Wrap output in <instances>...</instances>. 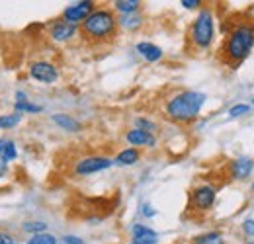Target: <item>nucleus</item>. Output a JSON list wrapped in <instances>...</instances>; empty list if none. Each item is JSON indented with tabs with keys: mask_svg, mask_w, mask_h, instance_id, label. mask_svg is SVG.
I'll return each mask as SVG.
<instances>
[{
	"mask_svg": "<svg viewBox=\"0 0 254 244\" xmlns=\"http://www.w3.org/2000/svg\"><path fill=\"white\" fill-rule=\"evenodd\" d=\"M6 172H8V162L0 160V178H2V176H6Z\"/></svg>",
	"mask_w": 254,
	"mask_h": 244,
	"instance_id": "obj_31",
	"label": "nucleus"
},
{
	"mask_svg": "<svg viewBox=\"0 0 254 244\" xmlns=\"http://www.w3.org/2000/svg\"><path fill=\"white\" fill-rule=\"evenodd\" d=\"M28 244H57V239L49 233H39V235H32Z\"/></svg>",
	"mask_w": 254,
	"mask_h": 244,
	"instance_id": "obj_22",
	"label": "nucleus"
},
{
	"mask_svg": "<svg viewBox=\"0 0 254 244\" xmlns=\"http://www.w3.org/2000/svg\"><path fill=\"white\" fill-rule=\"evenodd\" d=\"M203 104H205L203 92L182 90L174 94L172 98H168V102L164 106V114L168 120L176 123H190L199 116Z\"/></svg>",
	"mask_w": 254,
	"mask_h": 244,
	"instance_id": "obj_1",
	"label": "nucleus"
},
{
	"mask_svg": "<svg viewBox=\"0 0 254 244\" xmlns=\"http://www.w3.org/2000/svg\"><path fill=\"white\" fill-rule=\"evenodd\" d=\"M135 129H141V131L153 133V131L157 129V125L151 122V120H147V118H137V120H135Z\"/></svg>",
	"mask_w": 254,
	"mask_h": 244,
	"instance_id": "obj_24",
	"label": "nucleus"
},
{
	"mask_svg": "<svg viewBox=\"0 0 254 244\" xmlns=\"http://www.w3.org/2000/svg\"><path fill=\"white\" fill-rule=\"evenodd\" d=\"M114 8L122 16H129V14H137L139 12L141 2L139 0H118V2H114Z\"/></svg>",
	"mask_w": 254,
	"mask_h": 244,
	"instance_id": "obj_17",
	"label": "nucleus"
},
{
	"mask_svg": "<svg viewBox=\"0 0 254 244\" xmlns=\"http://www.w3.org/2000/svg\"><path fill=\"white\" fill-rule=\"evenodd\" d=\"M0 244H16L14 237L8 235V233H0Z\"/></svg>",
	"mask_w": 254,
	"mask_h": 244,
	"instance_id": "obj_29",
	"label": "nucleus"
},
{
	"mask_svg": "<svg viewBox=\"0 0 254 244\" xmlns=\"http://www.w3.org/2000/svg\"><path fill=\"white\" fill-rule=\"evenodd\" d=\"M45 229H47V225H45L43 221H28V223L24 225V231H26V233H33V235L45 233Z\"/></svg>",
	"mask_w": 254,
	"mask_h": 244,
	"instance_id": "obj_23",
	"label": "nucleus"
},
{
	"mask_svg": "<svg viewBox=\"0 0 254 244\" xmlns=\"http://www.w3.org/2000/svg\"><path fill=\"white\" fill-rule=\"evenodd\" d=\"M131 244H135V243H131Z\"/></svg>",
	"mask_w": 254,
	"mask_h": 244,
	"instance_id": "obj_33",
	"label": "nucleus"
},
{
	"mask_svg": "<svg viewBox=\"0 0 254 244\" xmlns=\"http://www.w3.org/2000/svg\"><path fill=\"white\" fill-rule=\"evenodd\" d=\"M243 231H245L247 235L254 237V219H247V221L243 223Z\"/></svg>",
	"mask_w": 254,
	"mask_h": 244,
	"instance_id": "obj_27",
	"label": "nucleus"
},
{
	"mask_svg": "<svg viewBox=\"0 0 254 244\" xmlns=\"http://www.w3.org/2000/svg\"><path fill=\"white\" fill-rule=\"evenodd\" d=\"M118 24L127 28V30H135V28H139V26L143 24V20H141V16H137V14H129V16L118 18Z\"/></svg>",
	"mask_w": 254,
	"mask_h": 244,
	"instance_id": "obj_20",
	"label": "nucleus"
},
{
	"mask_svg": "<svg viewBox=\"0 0 254 244\" xmlns=\"http://www.w3.org/2000/svg\"><path fill=\"white\" fill-rule=\"evenodd\" d=\"M249 112H251V106L249 104H237V106H233L229 110V118H241V116H245Z\"/></svg>",
	"mask_w": 254,
	"mask_h": 244,
	"instance_id": "obj_25",
	"label": "nucleus"
},
{
	"mask_svg": "<svg viewBox=\"0 0 254 244\" xmlns=\"http://www.w3.org/2000/svg\"><path fill=\"white\" fill-rule=\"evenodd\" d=\"M94 12V2L92 0H84V2H74L72 6H68L63 12V20L76 26V24H82L90 14Z\"/></svg>",
	"mask_w": 254,
	"mask_h": 244,
	"instance_id": "obj_7",
	"label": "nucleus"
},
{
	"mask_svg": "<svg viewBox=\"0 0 254 244\" xmlns=\"http://www.w3.org/2000/svg\"><path fill=\"white\" fill-rule=\"evenodd\" d=\"M253 191H254V183H253Z\"/></svg>",
	"mask_w": 254,
	"mask_h": 244,
	"instance_id": "obj_32",
	"label": "nucleus"
},
{
	"mask_svg": "<svg viewBox=\"0 0 254 244\" xmlns=\"http://www.w3.org/2000/svg\"><path fill=\"white\" fill-rule=\"evenodd\" d=\"M253 104H254V100H253Z\"/></svg>",
	"mask_w": 254,
	"mask_h": 244,
	"instance_id": "obj_34",
	"label": "nucleus"
},
{
	"mask_svg": "<svg viewBox=\"0 0 254 244\" xmlns=\"http://www.w3.org/2000/svg\"><path fill=\"white\" fill-rule=\"evenodd\" d=\"M180 4H182L184 8H188V10H193V8H199L201 2H199V0H182Z\"/></svg>",
	"mask_w": 254,
	"mask_h": 244,
	"instance_id": "obj_28",
	"label": "nucleus"
},
{
	"mask_svg": "<svg viewBox=\"0 0 254 244\" xmlns=\"http://www.w3.org/2000/svg\"><path fill=\"white\" fill-rule=\"evenodd\" d=\"M133 239L135 244H157L159 243V235L145 227V225H133Z\"/></svg>",
	"mask_w": 254,
	"mask_h": 244,
	"instance_id": "obj_12",
	"label": "nucleus"
},
{
	"mask_svg": "<svg viewBox=\"0 0 254 244\" xmlns=\"http://www.w3.org/2000/svg\"><path fill=\"white\" fill-rule=\"evenodd\" d=\"M59 244H84V243H82V239H78L74 235H66V237H63L59 241Z\"/></svg>",
	"mask_w": 254,
	"mask_h": 244,
	"instance_id": "obj_26",
	"label": "nucleus"
},
{
	"mask_svg": "<svg viewBox=\"0 0 254 244\" xmlns=\"http://www.w3.org/2000/svg\"><path fill=\"white\" fill-rule=\"evenodd\" d=\"M139 158H141V153H139V149H133V147H129V149H126V151L118 153V156L114 158V162H116V164H120V166H131V164L139 162Z\"/></svg>",
	"mask_w": 254,
	"mask_h": 244,
	"instance_id": "obj_15",
	"label": "nucleus"
},
{
	"mask_svg": "<svg viewBox=\"0 0 254 244\" xmlns=\"http://www.w3.org/2000/svg\"><path fill=\"white\" fill-rule=\"evenodd\" d=\"M137 53L149 62H157L162 57V49L155 43H149V41H141L137 43Z\"/></svg>",
	"mask_w": 254,
	"mask_h": 244,
	"instance_id": "obj_13",
	"label": "nucleus"
},
{
	"mask_svg": "<svg viewBox=\"0 0 254 244\" xmlns=\"http://www.w3.org/2000/svg\"><path fill=\"white\" fill-rule=\"evenodd\" d=\"M74 35H76V26L64 22L63 18H61V20H55V22L49 26V37H51L53 41L64 43V41H70Z\"/></svg>",
	"mask_w": 254,
	"mask_h": 244,
	"instance_id": "obj_9",
	"label": "nucleus"
},
{
	"mask_svg": "<svg viewBox=\"0 0 254 244\" xmlns=\"http://www.w3.org/2000/svg\"><path fill=\"white\" fill-rule=\"evenodd\" d=\"M215 37V22H213V12L209 8H203L197 18L193 20L190 28V41L195 49H207L213 43Z\"/></svg>",
	"mask_w": 254,
	"mask_h": 244,
	"instance_id": "obj_4",
	"label": "nucleus"
},
{
	"mask_svg": "<svg viewBox=\"0 0 254 244\" xmlns=\"http://www.w3.org/2000/svg\"><path fill=\"white\" fill-rule=\"evenodd\" d=\"M253 168H254V160L247 158V156L235 158V160L231 162V174H233V178H235V180H243V178L251 176Z\"/></svg>",
	"mask_w": 254,
	"mask_h": 244,
	"instance_id": "obj_11",
	"label": "nucleus"
},
{
	"mask_svg": "<svg viewBox=\"0 0 254 244\" xmlns=\"http://www.w3.org/2000/svg\"><path fill=\"white\" fill-rule=\"evenodd\" d=\"M215 197H217V187H213L209 183L197 185L191 191V209H195V211H209L213 207V203H215Z\"/></svg>",
	"mask_w": 254,
	"mask_h": 244,
	"instance_id": "obj_5",
	"label": "nucleus"
},
{
	"mask_svg": "<svg viewBox=\"0 0 254 244\" xmlns=\"http://www.w3.org/2000/svg\"><path fill=\"white\" fill-rule=\"evenodd\" d=\"M18 156V149H16V143L12 139H0V160L4 162H10Z\"/></svg>",
	"mask_w": 254,
	"mask_h": 244,
	"instance_id": "obj_16",
	"label": "nucleus"
},
{
	"mask_svg": "<svg viewBox=\"0 0 254 244\" xmlns=\"http://www.w3.org/2000/svg\"><path fill=\"white\" fill-rule=\"evenodd\" d=\"M51 120H53V123H57L61 129H64V131H72V133L80 131V122L74 120V118L68 116V114H55Z\"/></svg>",
	"mask_w": 254,
	"mask_h": 244,
	"instance_id": "obj_14",
	"label": "nucleus"
},
{
	"mask_svg": "<svg viewBox=\"0 0 254 244\" xmlns=\"http://www.w3.org/2000/svg\"><path fill=\"white\" fill-rule=\"evenodd\" d=\"M14 110L20 114H39L43 108L41 106H37V104H30L28 100H22V102H16V106H14Z\"/></svg>",
	"mask_w": 254,
	"mask_h": 244,
	"instance_id": "obj_21",
	"label": "nucleus"
},
{
	"mask_svg": "<svg viewBox=\"0 0 254 244\" xmlns=\"http://www.w3.org/2000/svg\"><path fill=\"white\" fill-rule=\"evenodd\" d=\"M126 141L129 145H133V149H137V147H155V143H157L153 133H147V131H141V129L127 131Z\"/></svg>",
	"mask_w": 254,
	"mask_h": 244,
	"instance_id": "obj_10",
	"label": "nucleus"
},
{
	"mask_svg": "<svg viewBox=\"0 0 254 244\" xmlns=\"http://www.w3.org/2000/svg\"><path fill=\"white\" fill-rule=\"evenodd\" d=\"M191 244H225V239H223L221 233H217V231H211V233H205V235H199V237H195Z\"/></svg>",
	"mask_w": 254,
	"mask_h": 244,
	"instance_id": "obj_18",
	"label": "nucleus"
},
{
	"mask_svg": "<svg viewBox=\"0 0 254 244\" xmlns=\"http://www.w3.org/2000/svg\"><path fill=\"white\" fill-rule=\"evenodd\" d=\"M141 213L145 215V217H149V219H151V217H155V215H157V211H155V209H153L149 203H145V205H143V209H141Z\"/></svg>",
	"mask_w": 254,
	"mask_h": 244,
	"instance_id": "obj_30",
	"label": "nucleus"
},
{
	"mask_svg": "<svg viewBox=\"0 0 254 244\" xmlns=\"http://www.w3.org/2000/svg\"><path fill=\"white\" fill-rule=\"evenodd\" d=\"M80 31L88 41L102 43L116 37L118 18L110 8H94V12L80 24Z\"/></svg>",
	"mask_w": 254,
	"mask_h": 244,
	"instance_id": "obj_3",
	"label": "nucleus"
},
{
	"mask_svg": "<svg viewBox=\"0 0 254 244\" xmlns=\"http://www.w3.org/2000/svg\"><path fill=\"white\" fill-rule=\"evenodd\" d=\"M112 164H114V160L108 156H84L74 164V174L76 176H90V174L110 168Z\"/></svg>",
	"mask_w": 254,
	"mask_h": 244,
	"instance_id": "obj_6",
	"label": "nucleus"
},
{
	"mask_svg": "<svg viewBox=\"0 0 254 244\" xmlns=\"http://www.w3.org/2000/svg\"><path fill=\"white\" fill-rule=\"evenodd\" d=\"M20 122H22V114H18V112L4 114V116H0V129H12V127H16Z\"/></svg>",
	"mask_w": 254,
	"mask_h": 244,
	"instance_id": "obj_19",
	"label": "nucleus"
},
{
	"mask_svg": "<svg viewBox=\"0 0 254 244\" xmlns=\"http://www.w3.org/2000/svg\"><path fill=\"white\" fill-rule=\"evenodd\" d=\"M254 47V24L241 22L229 31L225 43H223V59L227 64H237L245 61Z\"/></svg>",
	"mask_w": 254,
	"mask_h": 244,
	"instance_id": "obj_2",
	"label": "nucleus"
},
{
	"mask_svg": "<svg viewBox=\"0 0 254 244\" xmlns=\"http://www.w3.org/2000/svg\"><path fill=\"white\" fill-rule=\"evenodd\" d=\"M30 76L35 78L37 82H43V84H53L59 76L57 68L53 62H47V61H35L32 62L30 66Z\"/></svg>",
	"mask_w": 254,
	"mask_h": 244,
	"instance_id": "obj_8",
	"label": "nucleus"
}]
</instances>
